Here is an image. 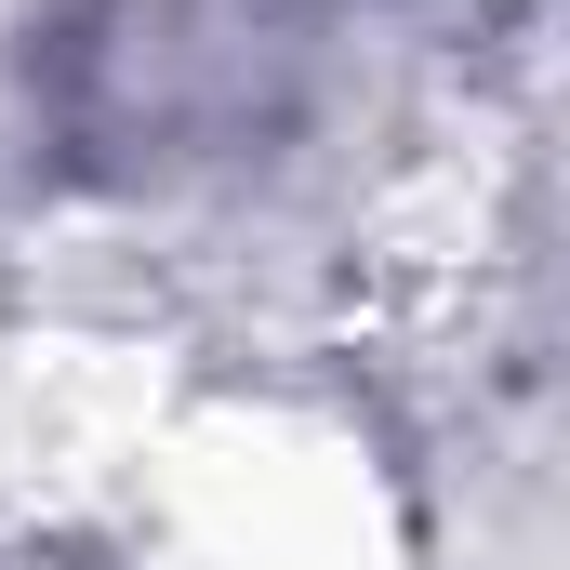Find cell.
I'll use <instances>...</instances> for the list:
<instances>
[{"mask_svg": "<svg viewBox=\"0 0 570 570\" xmlns=\"http://www.w3.org/2000/svg\"><path fill=\"white\" fill-rule=\"evenodd\" d=\"M173 399H186V385L146 358L134 332L0 305V504L107 518L120 478L146 464V438L173 425Z\"/></svg>", "mask_w": 570, "mask_h": 570, "instance_id": "2", "label": "cell"}, {"mask_svg": "<svg viewBox=\"0 0 570 570\" xmlns=\"http://www.w3.org/2000/svg\"><path fill=\"white\" fill-rule=\"evenodd\" d=\"M107 518L134 531V570H399L372 438L305 399H173Z\"/></svg>", "mask_w": 570, "mask_h": 570, "instance_id": "1", "label": "cell"}]
</instances>
